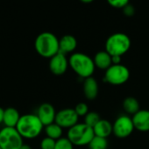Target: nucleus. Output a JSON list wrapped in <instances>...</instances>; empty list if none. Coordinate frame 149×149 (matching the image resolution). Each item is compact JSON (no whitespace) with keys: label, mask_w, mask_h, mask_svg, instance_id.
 <instances>
[{"label":"nucleus","mask_w":149,"mask_h":149,"mask_svg":"<svg viewBox=\"0 0 149 149\" xmlns=\"http://www.w3.org/2000/svg\"><path fill=\"white\" fill-rule=\"evenodd\" d=\"M34 47L39 55L47 58H51L60 52L59 39L54 33L49 31L41 32L37 36Z\"/></svg>","instance_id":"f257e3e1"},{"label":"nucleus","mask_w":149,"mask_h":149,"mask_svg":"<svg viewBox=\"0 0 149 149\" xmlns=\"http://www.w3.org/2000/svg\"><path fill=\"white\" fill-rule=\"evenodd\" d=\"M43 127V124L36 114L27 113L21 115L16 129L23 138L34 139L40 134Z\"/></svg>","instance_id":"f03ea898"},{"label":"nucleus","mask_w":149,"mask_h":149,"mask_svg":"<svg viewBox=\"0 0 149 149\" xmlns=\"http://www.w3.org/2000/svg\"><path fill=\"white\" fill-rule=\"evenodd\" d=\"M69 65L72 70L81 78L84 79L92 77L95 72V63L94 60L87 54L83 52L73 53L68 60Z\"/></svg>","instance_id":"7ed1b4c3"},{"label":"nucleus","mask_w":149,"mask_h":149,"mask_svg":"<svg viewBox=\"0 0 149 149\" xmlns=\"http://www.w3.org/2000/svg\"><path fill=\"white\" fill-rule=\"evenodd\" d=\"M131 46L130 38L122 32L112 34L105 42V51L112 56L121 57L128 52Z\"/></svg>","instance_id":"20e7f679"},{"label":"nucleus","mask_w":149,"mask_h":149,"mask_svg":"<svg viewBox=\"0 0 149 149\" xmlns=\"http://www.w3.org/2000/svg\"><path fill=\"white\" fill-rule=\"evenodd\" d=\"M95 137L93 128L87 126L85 123H77L76 126L68 129V139L74 146H84Z\"/></svg>","instance_id":"39448f33"},{"label":"nucleus","mask_w":149,"mask_h":149,"mask_svg":"<svg viewBox=\"0 0 149 149\" xmlns=\"http://www.w3.org/2000/svg\"><path fill=\"white\" fill-rule=\"evenodd\" d=\"M23 137L19 134L16 127H6L0 131L1 149H20L23 146Z\"/></svg>","instance_id":"423d86ee"},{"label":"nucleus","mask_w":149,"mask_h":149,"mask_svg":"<svg viewBox=\"0 0 149 149\" xmlns=\"http://www.w3.org/2000/svg\"><path fill=\"white\" fill-rule=\"evenodd\" d=\"M130 78L129 69L121 64L112 65L105 71V80L113 86H119L125 84Z\"/></svg>","instance_id":"0eeeda50"},{"label":"nucleus","mask_w":149,"mask_h":149,"mask_svg":"<svg viewBox=\"0 0 149 149\" xmlns=\"http://www.w3.org/2000/svg\"><path fill=\"white\" fill-rule=\"evenodd\" d=\"M134 129L133 119L127 115H121L117 118L113 124V134L118 138H126L132 134Z\"/></svg>","instance_id":"6e6552de"},{"label":"nucleus","mask_w":149,"mask_h":149,"mask_svg":"<svg viewBox=\"0 0 149 149\" xmlns=\"http://www.w3.org/2000/svg\"><path fill=\"white\" fill-rule=\"evenodd\" d=\"M78 115L74 108H64L57 112L55 123L61 128H71L78 123Z\"/></svg>","instance_id":"1a4fd4ad"},{"label":"nucleus","mask_w":149,"mask_h":149,"mask_svg":"<svg viewBox=\"0 0 149 149\" xmlns=\"http://www.w3.org/2000/svg\"><path fill=\"white\" fill-rule=\"evenodd\" d=\"M56 112L53 105L50 103H42L38 110L36 115L41 121L44 127H47L50 124L54 123L55 117H56Z\"/></svg>","instance_id":"9d476101"},{"label":"nucleus","mask_w":149,"mask_h":149,"mask_svg":"<svg viewBox=\"0 0 149 149\" xmlns=\"http://www.w3.org/2000/svg\"><path fill=\"white\" fill-rule=\"evenodd\" d=\"M68 61L65 56V54L61 52H58L56 55H54L53 58H50L49 62V69L52 73L54 75H62L66 72L68 66Z\"/></svg>","instance_id":"9b49d317"},{"label":"nucleus","mask_w":149,"mask_h":149,"mask_svg":"<svg viewBox=\"0 0 149 149\" xmlns=\"http://www.w3.org/2000/svg\"><path fill=\"white\" fill-rule=\"evenodd\" d=\"M133 122L134 128L141 132L149 131V111L140 110L136 114L133 115Z\"/></svg>","instance_id":"f8f14e48"},{"label":"nucleus","mask_w":149,"mask_h":149,"mask_svg":"<svg viewBox=\"0 0 149 149\" xmlns=\"http://www.w3.org/2000/svg\"><path fill=\"white\" fill-rule=\"evenodd\" d=\"M83 93H84V96L90 100H93L97 97L98 84L96 79H94L93 77H90L84 79Z\"/></svg>","instance_id":"ddd939ff"},{"label":"nucleus","mask_w":149,"mask_h":149,"mask_svg":"<svg viewBox=\"0 0 149 149\" xmlns=\"http://www.w3.org/2000/svg\"><path fill=\"white\" fill-rule=\"evenodd\" d=\"M76 46H77V40L73 35L67 34L61 37V39H59L60 52L63 54L74 52Z\"/></svg>","instance_id":"4468645a"},{"label":"nucleus","mask_w":149,"mask_h":149,"mask_svg":"<svg viewBox=\"0 0 149 149\" xmlns=\"http://www.w3.org/2000/svg\"><path fill=\"white\" fill-rule=\"evenodd\" d=\"M95 136L107 139L113 133V125L106 120H100L99 122L93 127Z\"/></svg>","instance_id":"2eb2a0df"},{"label":"nucleus","mask_w":149,"mask_h":149,"mask_svg":"<svg viewBox=\"0 0 149 149\" xmlns=\"http://www.w3.org/2000/svg\"><path fill=\"white\" fill-rule=\"evenodd\" d=\"M21 115L19 112L14 107H8L4 109V127H16Z\"/></svg>","instance_id":"dca6fc26"},{"label":"nucleus","mask_w":149,"mask_h":149,"mask_svg":"<svg viewBox=\"0 0 149 149\" xmlns=\"http://www.w3.org/2000/svg\"><path fill=\"white\" fill-rule=\"evenodd\" d=\"M93 60H94L96 67L102 69V70L106 71L109 67L112 65V56L106 51H101V52H97Z\"/></svg>","instance_id":"f3484780"},{"label":"nucleus","mask_w":149,"mask_h":149,"mask_svg":"<svg viewBox=\"0 0 149 149\" xmlns=\"http://www.w3.org/2000/svg\"><path fill=\"white\" fill-rule=\"evenodd\" d=\"M123 108L129 114H136L140 109V103L134 97H127L123 101Z\"/></svg>","instance_id":"a211bd4d"},{"label":"nucleus","mask_w":149,"mask_h":149,"mask_svg":"<svg viewBox=\"0 0 149 149\" xmlns=\"http://www.w3.org/2000/svg\"><path fill=\"white\" fill-rule=\"evenodd\" d=\"M45 133L47 134V137H49L54 141H58L61 138L62 128L54 122L45 127Z\"/></svg>","instance_id":"6ab92c4d"},{"label":"nucleus","mask_w":149,"mask_h":149,"mask_svg":"<svg viewBox=\"0 0 149 149\" xmlns=\"http://www.w3.org/2000/svg\"><path fill=\"white\" fill-rule=\"evenodd\" d=\"M88 146H89V149H107L108 141L107 139L95 136Z\"/></svg>","instance_id":"aec40b11"},{"label":"nucleus","mask_w":149,"mask_h":149,"mask_svg":"<svg viewBox=\"0 0 149 149\" xmlns=\"http://www.w3.org/2000/svg\"><path fill=\"white\" fill-rule=\"evenodd\" d=\"M100 116L96 112H89L87 113V115L85 116V119H84V123L90 127L91 128H93L100 120Z\"/></svg>","instance_id":"412c9836"},{"label":"nucleus","mask_w":149,"mask_h":149,"mask_svg":"<svg viewBox=\"0 0 149 149\" xmlns=\"http://www.w3.org/2000/svg\"><path fill=\"white\" fill-rule=\"evenodd\" d=\"M54 149H74V145L68 138H61L56 141Z\"/></svg>","instance_id":"4be33fe9"},{"label":"nucleus","mask_w":149,"mask_h":149,"mask_svg":"<svg viewBox=\"0 0 149 149\" xmlns=\"http://www.w3.org/2000/svg\"><path fill=\"white\" fill-rule=\"evenodd\" d=\"M74 109H75V111H76V114L78 116H86L87 113H89V107L83 102L78 103Z\"/></svg>","instance_id":"5701e85b"},{"label":"nucleus","mask_w":149,"mask_h":149,"mask_svg":"<svg viewBox=\"0 0 149 149\" xmlns=\"http://www.w3.org/2000/svg\"><path fill=\"white\" fill-rule=\"evenodd\" d=\"M55 144L56 141L49 137H46L40 142V149H54Z\"/></svg>","instance_id":"b1692460"},{"label":"nucleus","mask_w":149,"mask_h":149,"mask_svg":"<svg viewBox=\"0 0 149 149\" xmlns=\"http://www.w3.org/2000/svg\"><path fill=\"white\" fill-rule=\"evenodd\" d=\"M108 3L116 9H124L129 3L128 0H109Z\"/></svg>","instance_id":"393cba45"},{"label":"nucleus","mask_w":149,"mask_h":149,"mask_svg":"<svg viewBox=\"0 0 149 149\" xmlns=\"http://www.w3.org/2000/svg\"><path fill=\"white\" fill-rule=\"evenodd\" d=\"M123 11H124V13H125L126 16H127V17H132V16H133L134 13H135V9H134L133 5L131 4V3H129L126 6H125V8L123 9Z\"/></svg>","instance_id":"a878e982"},{"label":"nucleus","mask_w":149,"mask_h":149,"mask_svg":"<svg viewBox=\"0 0 149 149\" xmlns=\"http://www.w3.org/2000/svg\"><path fill=\"white\" fill-rule=\"evenodd\" d=\"M4 109L0 107V124L4 121Z\"/></svg>","instance_id":"bb28decb"},{"label":"nucleus","mask_w":149,"mask_h":149,"mask_svg":"<svg viewBox=\"0 0 149 149\" xmlns=\"http://www.w3.org/2000/svg\"><path fill=\"white\" fill-rule=\"evenodd\" d=\"M20 149H32V148L28 144H23V146L20 148Z\"/></svg>","instance_id":"cd10ccee"},{"label":"nucleus","mask_w":149,"mask_h":149,"mask_svg":"<svg viewBox=\"0 0 149 149\" xmlns=\"http://www.w3.org/2000/svg\"><path fill=\"white\" fill-rule=\"evenodd\" d=\"M82 2H83V3H92V0H88V1H85V0H83Z\"/></svg>","instance_id":"c85d7f7f"},{"label":"nucleus","mask_w":149,"mask_h":149,"mask_svg":"<svg viewBox=\"0 0 149 149\" xmlns=\"http://www.w3.org/2000/svg\"><path fill=\"white\" fill-rule=\"evenodd\" d=\"M0 131H1V129H0Z\"/></svg>","instance_id":"c756f323"},{"label":"nucleus","mask_w":149,"mask_h":149,"mask_svg":"<svg viewBox=\"0 0 149 149\" xmlns=\"http://www.w3.org/2000/svg\"><path fill=\"white\" fill-rule=\"evenodd\" d=\"M0 149H1V148H0Z\"/></svg>","instance_id":"7c9ffc66"}]
</instances>
